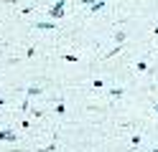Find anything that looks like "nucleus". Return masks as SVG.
Masks as SVG:
<instances>
[{
    "mask_svg": "<svg viewBox=\"0 0 158 152\" xmlns=\"http://www.w3.org/2000/svg\"><path fill=\"white\" fill-rule=\"evenodd\" d=\"M54 15H56V18H59V15H64V3H59V5L54 8Z\"/></svg>",
    "mask_w": 158,
    "mask_h": 152,
    "instance_id": "1",
    "label": "nucleus"
}]
</instances>
